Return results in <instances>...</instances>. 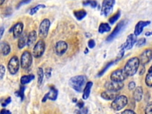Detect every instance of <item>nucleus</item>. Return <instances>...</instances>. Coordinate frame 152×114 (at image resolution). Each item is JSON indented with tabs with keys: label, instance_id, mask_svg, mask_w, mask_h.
I'll list each match as a JSON object with an SVG mask.
<instances>
[{
	"label": "nucleus",
	"instance_id": "f3484780",
	"mask_svg": "<svg viewBox=\"0 0 152 114\" xmlns=\"http://www.w3.org/2000/svg\"><path fill=\"white\" fill-rule=\"evenodd\" d=\"M150 23L151 22L150 21H138L137 23V24L135 25L134 34L136 36L140 35L142 33V31L143 30V28L144 27H146L148 25H149L150 24Z\"/></svg>",
	"mask_w": 152,
	"mask_h": 114
},
{
	"label": "nucleus",
	"instance_id": "a19ab883",
	"mask_svg": "<svg viewBox=\"0 0 152 114\" xmlns=\"http://www.w3.org/2000/svg\"><path fill=\"white\" fill-rule=\"evenodd\" d=\"M51 72H52V68H47L46 69L45 71V75L47 78H49L51 76Z\"/></svg>",
	"mask_w": 152,
	"mask_h": 114
},
{
	"label": "nucleus",
	"instance_id": "c756f323",
	"mask_svg": "<svg viewBox=\"0 0 152 114\" xmlns=\"http://www.w3.org/2000/svg\"><path fill=\"white\" fill-rule=\"evenodd\" d=\"M25 88H26L25 86H21L20 89L15 93V94H16L17 96L20 97V98L21 101H23L24 100V91H25Z\"/></svg>",
	"mask_w": 152,
	"mask_h": 114
},
{
	"label": "nucleus",
	"instance_id": "9b49d317",
	"mask_svg": "<svg viewBox=\"0 0 152 114\" xmlns=\"http://www.w3.org/2000/svg\"><path fill=\"white\" fill-rule=\"evenodd\" d=\"M124 83L123 82L115 81L112 80L110 81H107L104 84V87L106 90L114 91H119L124 87Z\"/></svg>",
	"mask_w": 152,
	"mask_h": 114
},
{
	"label": "nucleus",
	"instance_id": "1a4fd4ad",
	"mask_svg": "<svg viewBox=\"0 0 152 114\" xmlns=\"http://www.w3.org/2000/svg\"><path fill=\"white\" fill-rule=\"evenodd\" d=\"M115 0H103L102 5L101 14L104 17H107L111 14L113 10Z\"/></svg>",
	"mask_w": 152,
	"mask_h": 114
},
{
	"label": "nucleus",
	"instance_id": "e433bc0d",
	"mask_svg": "<svg viewBox=\"0 0 152 114\" xmlns=\"http://www.w3.org/2000/svg\"><path fill=\"white\" fill-rule=\"evenodd\" d=\"M88 113V109L87 107H83L80 109L79 110L77 111V114H87Z\"/></svg>",
	"mask_w": 152,
	"mask_h": 114
},
{
	"label": "nucleus",
	"instance_id": "9d476101",
	"mask_svg": "<svg viewBox=\"0 0 152 114\" xmlns=\"http://www.w3.org/2000/svg\"><path fill=\"white\" fill-rule=\"evenodd\" d=\"M127 77L128 76L124 69H118L112 72L110 78L112 81L123 82V81H124Z\"/></svg>",
	"mask_w": 152,
	"mask_h": 114
},
{
	"label": "nucleus",
	"instance_id": "473e14b6",
	"mask_svg": "<svg viewBox=\"0 0 152 114\" xmlns=\"http://www.w3.org/2000/svg\"><path fill=\"white\" fill-rule=\"evenodd\" d=\"M145 82L148 87H152V71L148 72L145 77Z\"/></svg>",
	"mask_w": 152,
	"mask_h": 114
},
{
	"label": "nucleus",
	"instance_id": "a878e982",
	"mask_svg": "<svg viewBox=\"0 0 152 114\" xmlns=\"http://www.w3.org/2000/svg\"><path fill=\"white\" fill-rule=\"evenodd\" d=\"M110 30V26L108 23H102L100 24L98 29L99 33L101 34L105 32H108Z\"/></svg>",
	"mask_w": 152,
	"mask_h": 114
},
{
	"label": "nucleus",
	"instance_id": "2eb2a0df",
	"mask_svg": "<svg viewBox=\"0 0 152 114\" xmlns=\"http://www.w3.org/2000/svg\"><path fill=\"white\" fill-rule=\"evenodd\" d=\"M68 49L67 43L63 40L58 41L55 45V52L58 55H62Z\"/></svg>",
	"mask_w": 152,
	"mask_h": 114
},
{
	"label": "nucleus",
	"instance_id": "f257e3e1",
	"mask_svg": "<svg viewBox=\"0 0 152 114\" xmlns=\"http://www.w3.org/2000/svg\"><path fill=\"white\" fill-rule=\"evenodd\" d=\"M87 78L84 75H79L71 77L69 80L70 87L77 92H81L86 84Z\"/></svg>",
	"mask_w": 152,
	"mask_h": 114
},
{
	"label": "nucleus",
	"instance_id": "4c0bfd02",
	"mask_svg": "<svg viewBox=\"0 0 152 114\" xmlns=\"http://www.w3.org/2000/svg\"><path fill=\"white\" fill-rule=\"evenodd\" d=\"M0 77H1V80H2L5 75V68L4 66V65H1V67H0Z\"/></svg>",
	"mask_w": 152,
	"mask_h": 114
},
{
	"label": "nucleus",
	"instance_id": "09e8293b",
	"mask_svg": "<svg viewBox=\"0 0 152 114\" xmlns=\"http://www.w3.org/2000/svg\"><path fill=\"white\" fill-rule=\"evenodd\" d=\"M5 0H0V4L1 5H2V4L4 2Z\"/></svg>",
	"mask_w": 152,
	"mask_h": 114
},
{
	"label": "nucleus",
	"instance_id": "4468645a",
	"mask_svg": "<svg viewBox=\"0 0 152 114\" xmlns=\"http://www.w3.org/2000/svg\"><path fill=\"white\" fill-rule=\"evenodd\" d=\"M137 42V36L134 34H130L128 36L126 42L121 46L124 49H131Z\"/></svg>",
	"mask_w": 152,
	"mask_h": 114
},
{
	"label": "nucleus",
	"instance_id": "f03ea898",
	"mask_svg": "<svg viewBox=\"0 0 152 114\" xmlns=\"http://www.w3.org/2000/svg\"><path fill=\"white\" fill-rule=\"evenodd\" d=\"M140 59L138 57L134 56L129 59L124 66V71L128 75V76H133L137 71L140 66Z\"/></svg>",
	"mask_w": 152,
	"mask_h": 114
},
{
	"label": "nucleus",
	"instance_id": "412c9836",
	"mask_svg": "<svg viewBox=\"0 0 152 114\" xmlns=\"http://www.w3.org/2000/svg\"><path fill=\"white\" fill-rule=\"evenodd\" d=\"M93 86V83L91 81H88L87 82L85 87L83 90V99L84 100H86L88 98L90 91H91V88Z\"/></svg>",
	"mask_w": 152,
	"mask_h": 114
},
{
	"label": "nucleus",
	"instance_id": "aec40b11",
	"mask_svg": "<svg viewBox=\"0 0 152 114\" xmlns=\"http://www.w3.org/2000/svg\"><path fill=\"white\" fill-rule=\"evenodd\" d=\"M143 95V90L142 87L138 86L137 87L133 92V98L137 102H140L142 97Z\"/></svg>",
	"mask_w": 152,
	"mask_h": 114
},
{
	"label": "nucleus",
	"instance_id": "39448f33",
	"mask_svg": "<svg viewBox=\"0 0 152 114\" xmlns=\"http://www.w3.org/2000/svg\"><path fill=\"white\" fill-rule=\"evenodd\" d=\"M50 26V21L48 18L43 19L39 27V36L41 39L46 38L48 36Z\"/></svg>",
	"mask_w": 152,
	"mask_h": 114
},
{
	"label": "nucleus",
	"instance_id": "5701e85b",
	"mask_svg": "<svg viewBox=\"0 0 152 114\" xmlns=\"http://www.w3.org/2000/svg\"><path fill=\"white\" fill-rule=\"evenodd\" d=\"M27 37L28 36H27V34L24 33L19 37L17 45L19 49H23L26 45V44H27Z\"/></svg>",
	"mask_w": 152,
	"mask_h": 114
},
{
	"label": "nucleus",
	"instance_id": "a18cd8bd",
	"mask_svg": "<svg viewBox=\"0 0 152 114\" xmlns=\"http://www.w3.org/2000/svg\"><path fill=\"white\" fill-rule=\"evenodd\" d=\"M145 68L144 67V65H142V66L141 67L140 72H139V74L140 75H142L145 72Z\"/></svg>",
	"mask_w": 152,
	"mask_h": 114
},
{
	"label": "nucleus",
	"instance_id": "6ab92c4d",
	"mask_svg": "<svg viewBox=\"0 0 152 114\" xmlns=\"http://www.w3.org/2000/svg\"><path fill=\"white\" fill-rule=\"evenodd\" d=\"M37 39V33L35 30L31 31L27 37V46L29 48H31L33 46V45H35V42Z\"/></svg>",
	"mask_w": 152,
	"mask_h": 114
},
{
	"label": "nucleus",
	"instance_id": "393cba45",
	"mask_svg": "<svg viewBox=\"0 0 152 114\" xmlns=\"http://www.w3.org/2000/svg\"><path fill=\"white\" fill-rule=\"evenodd\" d=\"M74 15L77 20H81L86 16L87 12L84 10H77L74 12Z\"/></svg>",
	"mask_w": 152,
	"mask_h": 114
},
{
	"label": "nucleus",
	"instance_id": "423d86ee",
	"mask_svg": "<svg viewBox=\"0 0 152 114\" xmlns=\"http://www.w3.org/2000/svg\"><path fill=\"white\" fill-rule=\"evenodd\" d=\"M33 57L29 51L25 50L23 52L21 56L20 64L21 66L23 69L28 68L32 64Z\"/></svg>",
	"mask_w": 152,
	"mask_h": 114
},
{
	"label": "nucleus",
	"instance_id": "49530a36",
	"mask_svg": "<svg viewBox=\"0 0 152 114\" xmlns=\"http://www.w3.org/2000/svg\"><path fill=\"white\" fill-rule=\"evenodd\" d=\"M0 31H1V38L2 37V35H3V33H4V27H1V28H0Z\"/></svg>",
	"mask_w": 152,
	"mask_h": 114
},
{
	"label": "nucleus",
	"instance_id": "ddd939ff",
	"mask_svg": "<svg viewBox=\"0 0 152 114\" xmlns=\"http://www.w3.org/2000/svg\"><path fill=\"white\" fill-rule=\"evenodd\" d=\"M58 91L54 86H50L49 87V91L45 94L42 99V102H45L48 99L51 100H55L58 97Z\"/></svg>",
	"mask_w": 152,
	"mask_h": 114
},
{
	"label": "nucleus",
	"instance_id": "8fccbe9b",
	"mask_svg": "<svg viewBox=\"0 0 152 114\" xmlns=\"http://www.w3.org/2000/svg\"><path fill=\"white\" fill-rule=\"evenodd\" d=\"M88 52V50L87 48H86V50H85V51H84V53H87Z\"/></svg>",
	"mask_w": 152,
	"mask_h": 114
},
{
	"label": "nucleus",
	"instance_id": "3c124183",
	"mask_svg": "<svg viewBox=\"0 0 152 114\" xmlns=\"http://www.w3.org/2000/svg\"><path fill=\"white\" fill-rule=\"evenodd\" d=\"M22 1H30V0H22Z\"/></svg>",
	"mask_w": 152,
	"mask_h": 114
},
{
	"label": "nucleus",
	"instance_id": "cd10ccee",
	"mask_svg": "<svg viewBox=\"0 0 152 114\" xmlns=\"http://www.w3.org/2000/svg\"><path fill=\"white\" fill-rule=\"evenodd\" d=\"M37 84L39 86H40L43 82V80L44 77L43 70L41 67H39L37 69Z\"/></svg>",
	"mask_w": 152,
	"mask_h": 114
},
{
	"label": "nucleus",
	"instance_id": "c85d7f7f",
	"mask_svg": "<svg viewBox=\"0 0 152 114\" xmlns=\"http://www.w3.org/2000/svg\"><path fill=\"white\" fill-rule=\"evenodd\" d=\"M82 4L84 6H90L93 8H96L97 5V3L95 0H84Z\"/></svg>",
	"mask_w": 152,
	"mask_h": 114
},
{
	"label": "nucleus",
	"instance_id": "2f4dec72",
	"mask_svg": "<svg viewBox=\"0 0 152 114\" xmlns=\"http://www.w3.org/2000/svg\"><path fill=\"white\" fill-rule=\"evenodd\" d=\"M46 6L44 4H38L36 6L33 7L32 8H31L30 10V11H29V14L30 15H34V14H36L40 8H45Z\"/></svg>",
	"mask_w": 152,
	"mask_h": 114
},
{
	"label": "nucleus",
	"instance_id": "de8ad7c7",
	"mask_svg": "<svg viewBox=\"0 0 152 114\" xmlns=\"http://www.w3.org/2000/svg\"><path fill=\"white\" fill-rule=\"evenodd\" d=\"M145 35L147 36H150L151 35H152V31H147L145 33Z\"/></svg>",
	"mask_w": 152,
	"mask_h": 114
},
{
	"label": "nucleus",
	"instance_id": "6e6552de",
	"mask_svg": "<svg viewBox=\"0 0 152 114\" xmlns=\"http://www.w3.org/2000/svg\"><path fill=\"white\" fill-rule=\"evenodd\" d=\"M45 50V43L43 39L38 40L33 49V55L35 58L41 57Z\"/></svg>",
	"mask_w": 152,
	"mask_h": 114
},
{
	"label": "nucleus",
	"instance_id": "20e7f679",
	"mask_svg": "<svg viewBox=\"0 0 152 114\" xmlns=\"http://www.w3.org/2000/svg\"><path fill=\"white\" fill-rule=\"evenodd\" d=\"M127 23H128V21L126 20H121V21H119L117 24V25L115 26L112 32L107 36L106 39V41L110 42L113 40L116 37H117L122 31V30L126 27Z\"/></svg>",
	"mask_w": 152,
	"mask_h": 114
},
{
	"label": "nucleus",
	"instance_id": "f8f14e48",
	"mask_svg": "<svg viewBox=\"0 0 152 114\" xmlns=\"http://www.w3.org/2000/svg\"><path fill=\"white\" fill-rule=\"evenodd\" d=\"M152 59V49H147L144 50L140 56V62L142 65L148 64Z\"/></svg>",
	"mask_w": 152,
	"mask_h": 114
},
{
	"label": "nucleus",
	"instance_id": "79ce46f5",
	"mask_svg": "<svg viewBox=\"0 0 152 114\" xmlns=\"http://www.w3.org/2000/svg\"><path fill=\"white\" fill-rule=\"evenodd\" d=\"M121 114H136V113L131 109H125Z\"/></svg>",
	"mask_w": 152,
	"mask_h": 114
},
{
	"label": "nucleus",
	"instance_id": "603ef678",
	"mask_svg": "<svg viewBox=\"0 0 152 114\" xmlns=\"http://www.w3.org/2000/svg\"><path fill=\"white\" fill-rule=\"evenodd\" d=\"M116 114H118V113H116Z\"/></svg>",
	"mask_w": 152,
	"mask_h": 114
},
{
	"label": "nucleus",
	"instance_id": "f704fd0d",
	"mask_svg": "<svg viewBox=\"0 0 152 114\" xmlns=\"http://www.w3.org/2000/svg\"><path fill=\"white\" fill-rule=\"evenodd\" d=\"M145 42H146V39L144 37H142L141 39H140L137 42V44H136V46L137 47H140V46H142V45H144L145 43Z\"/></svg>",
	"mask_w": 152,
	"mask_h": 114
},
{
	"label": "nucleus",
	"instance_id": "0eeeda50",
	"mask_svg": "<svg viewBox=\"0 0 152 114\" xmlns=\"http://www.w3.org/2000/svg\"><path fill=\"white\" fill-rule=\"evenodd\" d=\"M19 59L17 56H12L8 63V69L9 72L12 75H15L18 71L20 68Z\"/></svg>",
	"mask_w": 152,
	"mask_h": 114
},
{
	"label": "nucleus",
	"instance_id": "7ed1b4c3",
	"mask_svg": "<svg viewBox=\"0 0 152 114\" xmlns=\"http://www.w3.org/2000/svg\"><path fill=\"white\" fill-rule=\"evenodd\" d=\"M128 103V99L124 95H121L116 97L111 103V107L116 111L122 109Z\"/></svg>",
	"mask_w": 152,
	"mask_h": 114
},
{
	"label": "nucleus",
	"instance_id": "c9c22d12",
	"mask_svg": "<svg viewBox=\"0 0 152 114\" xmlns=\"http://www.w3.org/2000/svg\"><path fill=\"white\" fill-rule=\"evenodd\" d=\"M11 97H7V98L4 101V102H2V103H1L2 106H3V107L7 106L9 103H11Z\"/></svg>",
	"mask_w": 152,
	"mask_h": 114
},
{
	"label": "nucleus",
	"instance_id": "ea45409f",
	"mask_svg": "<svg viewBox=\"0 0 152 114\" xmlns=\"http://www.w3.org/2000/svg\"><path fill=\"white\" fill-rule=\"evenodd\" d=\"M96 45V43H95V42L93 39H90L88 40V46L89 47V48L90 49H93Z\"/></svg>",
	"mask_w": 152,
	"mask_h": 114
},
{
	"label": "nucleus",
	"instance_id": "a211bd4d",
	"mask_svg": "<svg viewBox=\"0 0 152 114\" xmlns=\"http://www.w3.org/2000/svg\"><path fill=\"white\" fill-rule=\"evenodd\" d=\"M118 96V91H114L110 90H106L101 93V97L106 100H114L116 97Z\"/></svg>",
	"mask_w": 152,
	"mask_h": 114
},
{
	"label": "nucleus",
	"instance_id": "58836bf2",
	"mask_svg": "<svg viewBox=\"0 0 152 114\" xmlns=\"http://www.w3.org/2000/svg\"><path fill=\"white\" fill-rule=\"evenodd\" d=\"M135 83L133 81H130L128 84V88L129 90H133L135 88Z\"/></svg>",
	"mask_w": 152,
	"mask_h": 114
},
{
	"label": "nucleus",
	"instance_id": "dca6fc26",
	"mask_svg": "<svg viewBox=\"0 0 152 114\" xmlns=\"http://www.w3.org/2000/svg\"><path fill=\"white\" fill-rule=\"evenodd\" d=\"M24 25L21 22H18L14 25V26L11 28L10 31H12L13 36L15 39L18 38L23 34Z\"/></svg>",
	"mask_w": 152,
	"mask_h": 114
},
{
	"label": "nucleus",
	"instance_id": "4be33fe9",
	"mask_svg": "<svg viewBox=\"0 0 152 114\" xmlns=\"http://www.w3.org/2000/svg\"><path fill=\"white\" fill-rule=\"evenodd\" d=\"M1 52L4 56L8 55L11 51L10 45L7 42H1Z\"/></svg>",
	"mask_w": 152,
	"mask_h": 114
},
{
	"label": "nucleus",
	"instance_id": "c03bdc74",
	"mask_svg": "<svg viewBox=\"0 0 152 114\" xmlns=\"http://www.w3.org/2000/svg\"><path fill=\"white\" fill-rule=\"evenodd\" d=\"M1 114H11V112L7 109H2L1 110Z\"/></svg>",
	"mask_w": 152,
	"mask_h": 114
},
{
	"label": "nucleus",
	"instance_id": "bb28decb",
	"mask_svg": "<svg viewBox=\"0 0 152 114\" xmlns=\"http://www.w3.org/2000/svg\"><path fill=\"white\" fill-rule=\"evenodd\" d=\"M117 61H118L117 59H115V61H110V62H109L107 64H106V65L99 72L98 74H97V76L98 77H101L102 75H103L104 74V73L106 72V71L112 66L113 65L115 62H116Z\"/></svg>",
	"mask_w": 152,
	"mask_h": 114
},
{
	"label": "nucleus",
	"instance_id": "b1692460",
	"mask_svg": "<svg viewBox=\"0 0 152 114\" xmlns=\"http://www.w3.org/2000/svg\"><path fill=\"white\" fill-rule=\"evenodd\" d=\"M35 78L34 75L33 74L29 75H23L20 78V82L22 85H24L26 84L29 83L31 80H34Z\"/></svg>",
	"mask_w": 152,
	"mask_h": 114
},
{
	"label": "nucleus",
	"instance_id": "37998d69",
	"mask_svg": "<svg viewBox=\"0 0 152 114\" xmlns=\"http://www.w3.org/2000/svg\"><path fill=\"white\" fill-rule=\"evenodd\" d=\"M84 102H83L82 100H79L78 102H77V104H76L77 106L79 109L83 108V106H84Z\"/></svg>",
	"mask_w": 152,
	"mask_h": 114
},
{
	"label": "nucleus",
	"instance_id": "72a5a7b5",
	"mask_svg": "<svg viewBox=\"0 0 152 114\" xmlns=\"http://www.w3.org/2000/svg\"><path fill=\"white\" fill-rule=\"evenodd\" d=\"M145 114H152V102L147 104L145 108Z\"/></svg>",
	"mask_w": 152,
	"mask_h": 114
},
{
	"label": "nucleus",
	"instance_id": "7c9ffc66",
	"mask_svg": "<svg viewBox=\"0 0 152 114\" xmlns=\"http://www.w3.org/2000/svg\"><path fill=\"white\" fill-rule=\"evenodd\" d=\"M121 16V11L120 10H118L113 15H112L110 18L109 19V22L110 24H114L120 17Z\"/></svg>",
	"mask_w": 152,
	"mask_h": 114
}]
</instances>
